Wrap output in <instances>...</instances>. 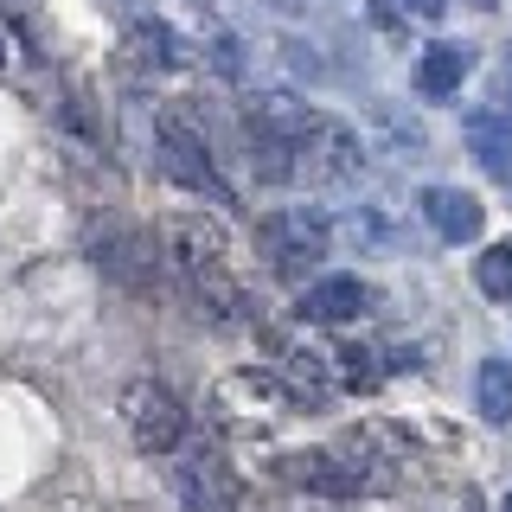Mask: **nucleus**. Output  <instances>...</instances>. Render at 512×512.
<instances>
[{"instance_id": "f257e3e1", "label": "nucleus", "mask_w": 512, "mask_h": 512, "mask_svg": "<svg viewBox=\"0 0 512 512\" xmlns=\"http://www.w3.org/2000/svg\"><path fill=\"white\" fill-rule=\"evenodd\" d=\"M160 244H167V263L186 276L192 301H199L212 320H224V327L250 320V295H244V282H237V269H231V237H224L218 218L173 212L160 224Z\"/></svg>"}, {"instance_id": "f03ea898", "label": "nucleus", "mask_w": 512, "mask_h": 512, "mask_svg": "<svg viewBox=\"0 0 512 512\" xmlns=\"http://www.w3.org/2000/svg\"><path fill=\"white\" fill-rule=\"evenodd\" d=\"M154 160L186 192H199V199H212V205H237V192L224 186V173H218V160H212V135H205V122L192 116V109L167 103L154 116Z\"/></svg>"}, {"instance_id": "7ed1b4c3", "label": "nucleus", "mask_w": 512, "mask_h": 512, "mask_svg": "<svg viewBox=\"0 0 512 512\" xmlns=\"http://www.w3.org/2000/svg\"><path fill=\"white\" fill-rule=\"evenodd\" d=\"M256 244H263V263L269 276L282 282H301L308 269L327 256L333 244V224L314 212V205H282V212H269L263 224H256Z\"/></svg>"}, {"instance_id": "20e7f679", "label": "nucleus", "mask_w": 512, "mask_h": 512, "mask_svg": "<svg viewBox=\"0 0 512 512\" xmlns=\"http://www.w3.org/2000/svg\"><path fill=\"white\" fill-rule=\"evenodd\" d=\"M122 423L141 455H180V442H186V404L154 378H135L122 391Z\"/></svg>"}, {"instance_id": "39448f33", "label": "nucleus", "mask_w": 512, "mask_h": 512, "mask_svg": "<svg viewBox=\"0 0 512 512\" xmlns=\"http://www.w3.org/2000/svg\"><path fill=\"white\" fill-rule=\"evenodd\" d=\"M90 263L103 269L109 282H122L128 295H154V282H160L154 237H148V231H135V224H122V218L90 224Z\"/></svg>"}, {"instance_id": "423d86ee", "label": "nucleus", "mask_w": 512, "mask_h": 512, "mask_svg": "<svg viewBox=\"0 0 512 512\" xmlns=\"http://www.w3.org/2000/svg\"><path fill=\"white\" fill-rule=\"evenodd\" d=\"M295 154H301V173L320 186H352L365 173V141H359V128L340 122V116H308V128H301V141H295Z\"/></svg>"}, {"instance_id": "0eeeda50", "label": "nucleus", "mask_w": 512, "mask_h": 512, "mask_svg": "<svg viewBox=\"0 0 512 512\" xmlns=\"http://www.w3.org/2000/svg\"><path fill=\"white\" fill-rule=\"evenodd\" d=\"M282 378L276 372H256V365H237L212 384V416L224 429H263L269 416H282Z\"/></svg>"}, {"instance_id": "6e6552de", "label": "nucleus", "mask_w": 512, "mask_h": 512, "mask_svg": "<svg viewBox=\"0 0 512 512\" xmlns=\"http://www.w3.org/2000/svg\"><path fill=\"white\" fill-rule=\"evenodd\" d=\"M276 378H282V397L295 410H327L333 391H340V378H333V352H320V346H288L282 365H276Z\"/></svg>"}, {"instance_id": "1a4fd4ad", "label": "nucleus", "mask_w": 512, "mask_h": 512, "mask_svg": "<svg viewBox=\"0 0 512 512\" xmlns=\"http://www.w3.org/2000/svg\"><path fill=\"white\" fill-rule=\"evenodd\" d=\"M173 487H180L186 512H231V474H224V461L212 448H180V461H173Z\"/></svg>"}, {"instance_id": "9d476101", "label": "nucleus", "mask_w": 512, "mask_h": 512, "mask_svg": "<svg viewBox=\"0 0 512 512\" xmlns=\"http://www.w3.org/2000/svg\"><path fill=\"white\" fill-rule=\"evenodd\" d=\"M365 308H372V288L359 276H314L301 288V320H314V327H346Z\"/></svg>"}, {"instance_id": "9b49d317", "label": "nucleus", "mask_w": 512, "mask_h": 512, "mask_svg": "<svg viewBox=\"0 0 512 512\" xmlns=\"http://www.w3.org/2000/svg\"><path fill=\"white\" fill-rule=\"evenodd\" d=\"M416 205H423L429 231H436L442 244H474L480 224H487V205H480L474 192H461V186H429Z\"/></svg>"}, {"instance_id": "f8f14e48", "label": "nucleus", "mask_w": 512, "mask_h": 512, "mask_svg": "<svg viewBox=\"0 0 512 512\" xmlns=\"http://www.w3.org/2000/svg\"><path fill=\"white\" fill-rule=\"evenodd\" d=\"M474 71V45H455V39H436L423 58H416V90L429 96V103H442V96H455L468 84Z\"/></svg>"}, {"instance_id": "ddd939ff", "label": "nucleus", "mask_w": 512, "mask_h": 512, "mask_svg": "<svg viewBox=\"0 0 512 512\" xmlns=\"http://www.w3.org/2000/svg\"><path fill=\"white\" fill-rule=\"evenodd\" d=\"M244 160H250V173H256L263 186H295V180H301L295 141L269 135V128H256V122H244Z\"/></svg>"}, {"instance_id": "4468645a", "label": "nucleus", "mask_w": 512, "mask_h": 512, "mask_svg": "<svg viewBox=\"0 0 512 512\" xmlns=\"http://www.w3.org/2000/svg\"><path fill=\"white\" fill-rule=\"evenodd\" d=\"M128 58H135L141 71H180L192 52L167 20H148V13H141V20H128Z\"/></svg>"}, {"instance_id": "2eb2a0df", "label": "nucleus", "mask_w": 512, "mask_h": 512, "mask_svg": "<svg viewBox=\"0 0 512 512\" xmlns=\"http://www.w3.org/2000/svg\"><path fill=\"white\" fill-rule=\"evenodd\" d=\"M461 135H468L474 160L493 173V180H512V128L500 122V109H474V116L461 122Z\"/></svg>"}, {"instance_id": "dca6fc26", "label": "nucleus", "mask_w": 512, "mask_h": 512, "mask_svg": "<svg viewBox=\"0 0 512 512\" xmlns=\"http://www.w3.org/2000/svg\"><path fill=\"white\" fill-rule=\"evenodd\" d=\"M474 404L487 423H512V359H480L474 372Z\"/></svg>"}, {"instance_id": "f3484780", "label": "nucleus", "mask_w": 512, "mask_h": 512, "mask_svg": "<svg viewBox=\"0 0 512 512\" xmlns=\"http://www.w3.org/2000/svg\"><path fill=\"white\" fill-rule=\"evenodd\" d=\"M333 378H340V391L365 397V391H378V384H384V365H378L372 346H333Z\"/></svg>"}, {"instance_id": "a211bd4d", "label": "nucleus", "mask_w": 512, "mask_h": 512, "mask_svg": "<svg viewBox=\"0 0 512 512\" xmlns=\"http://www.w3.org/2000/svg\"><path fill=\"white\" fill-rule=\"evenodd\" d=\"M474 282L487 301H512V244H487L474 256Z\"/></svg>"}, {"instance_id": "6ab92c4d", "label": "nucleus", "mask_w": 512, "mask_h": 512, "mask_svg": "<svg viewBox=\"0 0 512 512\" xmlns=\"http://www.w3.org/2000/svg\"><path fill=\"white\" fill-rule=\"evenodd\" d=\"M212 64L224 77H244V45H237L231 32H218V39H212Z\"/></svg>"}, {"instance_id": "aec40b11", "label": "nucleus", "mask_w": 512, "mask_h": 512, "mask_svg": "<svg viewBox=\"0 0 512 512\" xmlns=\"http://www.w3.org/2000/svg\"><path fill=\"white\" fill-rule=\"evenodd\" d=\"M404 13H416V20H442L448 0H404Z\"/></svg>"}, {"instance_id": "412c9836", "label": "nucleus", "mask_w": 512, "mask_h": 512, "mask_svg": "<svg viewBox=\"0 0 512 512\" xmlns=\"http://www.w3.org/2000/svg\"><path fill=\"white\" fill-rule=\"evenodd\" d=\"M500 122L512 128V77H506V90H500Z\"/></svg>"}, {"instance_id": "4be33fe9", "label": "nucleus", "mask_w": 512, "mask_h": 512, "mask_svg": "<svg viewBox=\"0 0 512 512\" xmlns=\"http://www.w3.org/2000/svg\"><path fill=\"white\" fill-rule=\"evenodd\" d=\"M461 7H474V13H493V7H500V0H461Z\"/></svg>"}, {"instance_id": "5701e85b", "label": "nucleus", "mask_w": 512, "mask_h": 512, "mask_svg": "<svg viewBox=\"0 0 512 512\" xmlns=\"http://www.w3.org/2000/svg\"><path fill=\"white\" fill-rule=\"evenodd\" d=\"M0 64H7V32H0Z\"/></svg>"}, {"instance_id": "b1692460", "label": "nucleus", "mask_w": 512, "mask_h": 512, "mask_svg": "<svg viewBox=\"0 0 512 512\" xmlns=\"http://www.w3.org/2000/svg\"><path fill=\"white\" fill-rule=\"evenodd\" d=\"M500 512H512V493H506V506H500Z\"/></svg>"}, {"instance_id": "393cba45", "label": "nucleus", "mask_w": 512, "mask_h": 512, "mask_svg": "<svg viewBox=\"0 0 512 512\" xmlns=\"http://www.w3.org/2000/svg\"><path fill=\"white\" fill-rule=\"evenodd\" d=\"M199 7H205V0H199Z\"/></svg>"}]
</instances>
